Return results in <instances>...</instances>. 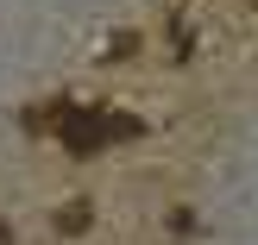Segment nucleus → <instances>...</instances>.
I'll return each instance as SVG.
<instances>
[{
    "label": "nucleus",
    "instance_id": "nucleus-1",
    "mask_svg": "<svg viewBox=\"0 0 258 245\" xmlns=\"http://www.w3.org/2000/svg\"><path fill=\"white\" fill-rule=\"evenodd\" d=\"M57 138L76 157H88V151L113 145V138H139V120L133 113H113V107H63L57 113Z\"/></svg>",
    "mask_w": 258,
    "mask_h": 245
},
{
    "label": "nucleus",
    "instance_id": "nucleus-2",
    "mask_svg": "<svg viewBox=\"0 0 258 245\" xmlns=\"http://www.w3.org/2000/svg\"><path fill=\"white\" fill-rule=\"evenodd\" d=\"M63 233H82V226H88V201H70V208H63Z\"/></svg>",
    "mask_w": 258,
    "mask_h": 245
},
{
    "label": "nucleus",
    "instance_id": "nucleus-3",
    "mask_svg": "<svg viewBox=\"0 0 258 245\" xmlns=\"http://www.w3.org/2000/svg\"><path fill=\"white\" fill-rule=\"evenodd\" d=\"M0 245H7V226H0Z\"/></svg>",
    "mask_w": 258,
    "mask_h": 245
},
{
    "label": "nucleus",
    "instance_id": "nucleus-4",
    "mask_svg": "<svg viewBox=\"0 0 258 245\" xmlns=\"http://www.w3.org/2000/svg\"><path fill=\"white\" fill-rule=\"evenodd\" d=\"M252 7H258V0H252Z\"/></svg>",
    "mask_w": 258,
    "mask_h": 245
}]
</instances>
